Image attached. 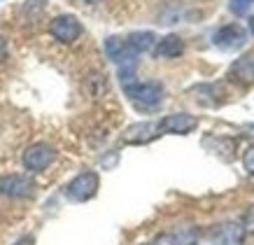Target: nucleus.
I'll return each mask as SVG.
<instances>
[{
  "instance_id": "15",
  "label": "nucleus",
  "mask_w": 254,
  "mask_h": 245,
  "mask_svg": "<svg viewBox=\"0 0 254 245\" xmlns=\"http://www.w3.org/2000/svg\"><path fill=\"white\" fill-rule=\"evenodd\" d=\"M229 7H231L233 14H245L247 9H250V2H247V0H231Z\"/></svg>"
},
{
  "instance_id": "6",
  "label": "nucleus",
  "mask_w": 254,
  "mask_h": 245,
  "mask_svg": "<svg viewBox=\"0 0 254 245\" xmlns=\"http://www.w3.org/2000/svg\"><path fill=\"white\" fill-rule=\"evenodd\" d=\"M159 136H161L159 122H138V124H131L128 129L124 131L122 140L126 145H147V143H152Z\"/></svg>"
},
{
  "instance_id": "21",
  "label": "nucleus",
  "mask_w": 254,
  "mask_h": 245,
  "mask_svg": "<svg viewBox=\"0 0 254 245\" xmlns=\"http://www.w3.org/2000/svg\"><path fill=\"white\" fill-rule=\"evenodd\" d=\"M84 2H86V5H98L100 0H84Z\"/></svg>"
},
{
  "instance_id": "1",
  "label": "nucleus",
  "mask_w": 254,
  "mask_h": 245,
  "mask_svg": "<svg viewBox=\"0 0 254 245\" xmlns=\"http://www.w3.org/2000/svg\"><path fill=\"white\" fill-rule=\"evenodd\" d=\"M124 93L140 110H154L163 103L161 82H128L124 84Z\"/></svg>"
},
{
  "instance_id": "13",
  "label": "nucleus",
  "mask_w": 254,
  "mask_h": 245,
  "mask_svg": "<svg viewBox=\"0 0 254 245\" xmlns=\"http://www.w3.org/2000/svg\"><path fill=\"white\" fill-rule=\"evenodd\" d=\"M231 77H236L243 84H252L254 82V52L240 56L238 61L231 66Z\"/></svg>"
},
{
  "instance_id": "9",
  "label": "nucleus",
  "mask_w": 254,
  "mask_h": 245,
  "mask_svg": "<svg viewBox=\"0 0 254 245\" xmlns=\"http://www.w3.org/2000/svg\"><path fill=\"white\" fill-rule=\"evenodd\" d=\"M105 54H108L110 61H115L117 66H119V63H126V61H138V56L128 49L126 40L117 38V35H110V38L105 40Z\"/></svg>"
},
{
  "instance_id": "4",
  "label": "nucleus",
  "mask_w": 254,
  "mask_h": 245,
  "mask_svg": "<svg viewBox=\"0 0 254 245\" xmlns=\"http://www.w3.org/2000/svg\"><path fill=\"white\" fill-rule=\"evenodd\" d=\"M33 194H35L33 177L23 175V173L0 175V196H5V199H28Z\"/></svg>"
},
{
  "instance_id": "3",
  "label": "nucleus",
  "mask_w": 254,
  "mask_h": 245,
  "mask_svg": "<svg viewBox=\"0 0 254 245\" xmlns=\"http://www.w3.org/2000/svg\"><path fill=\"white\" fill-rule=\"evenodd\" d=\"M49 33H52V38L63 42V45H72L82 38L84 28L75 14H59L49 21Z\"/></svg>"
},
{
  "instance_id": "19",
  "label": "nucleus",
  "mask_w": 254,
  "mask_h": 245,
  "mask_svg": "<svg viewBox=\"0 0 254 245\" xmlns=\"http://www.w3.org/2000/svg\"><path fill=\"white\" fill-rule=\"evenodd\" d=\"M7 59V40L0 35V61H5Z\"/></svg>"
},
{
  "instance_id": "2",
  "label": "nucleus",
  "mask_w": 254,
  "mask_h": 245,
  "mask_svg": "<svg viewBox=\"0 0 254 245\" xmlns=\"http://www.w3.org/2000/svg\"><path fill=\"white\" fill-rule=\"evenodd\" d=\"M100 187V177L96 170H82L79 175H75L65 184V196L75 203H84V201H91L96 194H98Z\"/></svg>"
},
{
  "instance_id": "10",
  "label": "nucleus",
  "mask_w": 254,
  "mask_h": 245,
  "mask_svg": "<svg viewBox=\"0 0 254 245\" xmlns=\"http://www.w3.org/2000/svg\"><path fill=\"white\" fill-rule=\"evenodd\" d=\"M185 54V40L180 35H166V38L156 40L154 56L156 59H177Z\"/></svg>"
},
{
  "instance_id": "22",
  "label": "nucleus",
  "mask_w": 254,
  "mask_h": 245,
  "mask_svg": "<svg viewBox=\"0 0 254 245\" xmlns=\"http://www.w3.org/2000/svg\"><path fill=\"white\" fill-rule=\"evenodd\" d=\"M247 2H250V5H252V2H254V0H247Z\"/></svg>"
},
{
  "instance_id": "14",
  "label": "nucleus",
  "mask_w": 254,
  "mask_h": 245,
  "mask_svg": "<svg viewBox=\"0 0 254 245\" xmlns=\"http://www.w3.org/2000/svg\"><path fill=\"white\" fill-rule=\"evenodd\" d=\"M173 238L177 241V245H196V241H198V229L182 227V229L173 231Z\"/></svg>"
},
{
  "instance_id": "24",
  "label": "nucleus",
  "mask_w": 254,
  "mask_h": 245,
  "mask_svg": "<svg viewBox=\"0 0 254 245\" xmlns=\"http://www.w3.org/2000/svg\"><path fill=\"white\" fill-rule=\"evenodd\" d=\"M252 129H254V126H252Z\"/></svg>"
},
{
  "instance_id": "11",
  "label": "nucleus",
  "mask_w": 254,
  "mask_h": 245,
  "mask_svg": "<svg viewBox=\"0 0 254 245\" xmlns=\"http://www.w3.org/2000/svg\"><path fill=\"white\" fill-rule=\"evenodd\" d=\"M124 40H126L128 49H131L135 56L149 52V49H154V45H156V35L152 31H135V33H131L128 38H124Z\"/></svg>"
},
{
  "instance_id": "16",
  "label": "nucleus",
  "mask_w": 254,
  "mask_h": 245,
  "mask_svg": "<svg viewBox=\"0 0 254 245\" xmlns=\"http://www.w3.org/2000/svg\"><path fill=\"white\" fill-rule=\"evenodd\" d=\"M243 163H245L247 173H250V175H254V145L245 152V157H243Z\"/></svg>"
},
{
  "instance_id": "5",
  "label": "nucleus",
  "mask_w": 254,
  "mask_h": 245,
  "mask_svg": "<svg viewBox=\"0 0 254 245\" xmlns=\"http://www.w3.org/2000/svg\"><path fill=\"white\" fill-rule=\"evenodd\" d=\"M21 161H23V166H26V170L42 173V170L49 168L56 161V150L52 145H47V143H35V145H31L23 152Z\"/></svg>"
},
{
  "instance_id": "12",
  "label": "nucleus",
  "mask_w": 254,
  "mask_h": 245,
  "mask_svg": "<svg viewBox=\"0 0 254 245\" xmlns=\"http://www.w3.org/2000/svg\"><path fill=\"white\" fill-rule=\"evenodd\" d=\"M215 241L219 245H243V241H245V229L236 222L222 224V227L215 231Z\"/></svg>"
},
{
  "instance_id": "23",
  "label": "nucleus",
  "mask_w": 254,
  "mask_h": 245,
  "mask_svg": "<svg viewBox=\"0 0 254 245\" xmlns=\"http://www.w3.org/2000/svg\"><path fill=\"white\" fill-rule=\"evenodd\" d=\"M145 245H154V243H145Z\"/></svg>"
},
{
  "instance_id": "18",
  "label": "nucleus",
  "mask_w": 254,
  "mask_h": 245,
  "mask_svg": "<svg viewBox=\"0 0 254 245\" xmlns=\"http://www.w3.org/2000/svg\"><path fill=\"white\" fill-rule=\"evenodd\" d=\"M12 245H35V238L31 236V234H26V236H21V238H16Z\"/></svg>"
},
{
  "instance_id": "20",
  "label": "nucleus",
  "mask_w": 254,
  "mask_h": 245,
  "mask_svg": "<svg viewBox=\"0 0 254 245\" xmlns=\"http://www.w3.org/2000/svg\"><path fill=\"white\" fill-rule=\"evenodd\" d=\"M250 33H252V35H254V16H252V19H250Z\"/></svg>"
},
{
  "instance_id": "7",
  "label": "nucleus",
  "mask_w": 254,
  "mask_h": 245,
  "mask_svg": "<svg viewBox=\"0 0 254 245\" xmlns=\"http://www.w3.org/2000/svg\"><path fill=\"white\" fill-rule=\"evenodd\" d=\"M196 126H198V119L193 115H187V112H173V115H166L159 122L161 133H175V136H187Z\"/></svg>"
},
{
  "instance_id": "8",
  "label": "nucleus",
  "mask_w": 254,
  "mask_h": 245,
  "mask_svg": "<svg viewBox=\"0 0 254 245\" xmlns=\"http://www.w3.org/2000/svg\"><path fill=\"white\" fill-rule=\"evenodd\" d=\"M215 45L222 47V49H240V47L245 45V31L240 28L238 23L222 26L215 33Z\"/></svg>"
},
{
  "instance_id": "17",
  "label": "nucleus",
  "mask_w": 254,
  "mask_h": 245,
  "mask_svg": "<svg viewBox=\"0 0 254 245\" xmlns=\"http://www.w3.org/2000/svg\"><path fill=\"white\" fill-rule=\"evenodd\" d=\"M245 231H250V234H254V208L247 213L245 217Z\"/></svg>"
}]
</instances>
